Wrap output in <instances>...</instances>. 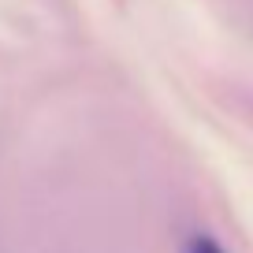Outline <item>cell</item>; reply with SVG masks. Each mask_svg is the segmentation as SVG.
I'll return each mask as SVG.
<instances>
[{
  "mask_svg": "<svg viewBox=\"0 0 253 253\" xmlns=\"http://www.w3.org/2000/svg\"><path fill=\"white\" fill-rule=\"evenodd\" d=\"M186 253H227L216 238H209V235H194L190 238V246H186Z\"/></svg>",
  "mask_w": 253,
  "mask_h": 253,
  "instance_id": "6da1fadb",
  "label": "cell"
}]
</instances>
